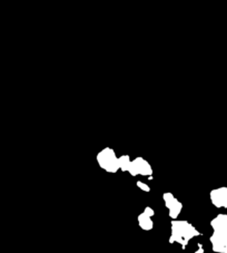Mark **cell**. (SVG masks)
Returning <instances> with one entry per match:
<instances>
[{"mask_svg": "<svg viewBox=\"0 0 227 253\" xmlns=\"http://www.w3.org/2000/svg\"><path fill=\"white\" fill-rule=\"evenodd\" d=\"M210 200L217 207H227V187L213 190L210 192Z\"/></svg>", "mask_w": 227, "mask_h": 253, "instance_id": "5b68a950", "label": "cell"}, {"mask_svg": "<svg viewBox=\"0 0 227 253\" xmlns=\"http://www.w3.org/2000/svg\"><path fill=\"white\" fill-rule=\"evenodd\" d=\"M127 172H129L133 176H136V175H151L153 174V170H151V166L149 165V163L144 159H141V157H137L134 161H130Z\"/></svg>", "mask_w": 227, "mask_h": 253, "instance_id": "3957f363", "label": "cell"}, {"mask_svg": "<svg viewBox=\"0 0 227 253\" xmlns=\"http://www.w3.org/2000/svg\"><path fill=\"white\" fill-rule=\"evenodd\" d=\"M97 162L99 166L109 173H116L119 167V159L116 156L115 152L110 148H105L97 155Z\"/></svg>", "mask_w": 227, "mask_h": 253, "instance_id": "7a4b0ae2", "label": "cell"}, {"mask_svg": "<svg viewBox=\"0 0 227 253\" xmlns=\"http://www.w3.org/2000/svg\"><path fill=\"white\" fill-rule=\"evenodd\" d=\"M163 199H164V202H165L166 207L168 209L169 216H170L173 220H176L177 217H178L179 213H180L181 209H183V204H181L171 193H169V192L164 193Z\"/></svg>", "mask_w": 227, "mask_h": 253, "instance_id": "277c9868", "label": "cell"}, {"mask_svg": "<svg viewBox=\"0 0 227 253\" xmlns=\"http://www.w3.org/2000/svg\"><path fill=\"white\" fill-rule=\"evenodd\" d=\"M195 253H204V250H203V249L200 248V249H199L198 251H197V252H195Z\"/></svg>", "mask_w": 227, "mask_h": 253, "instance_id": "9c48e42d", "label": "cell"}, {"mask_svg": "<svg viewBox=\"0 0 227 253\" xmlns=\"http://www.w3.org/2000/svg\"><path fill=\"white\" fill-rule=\"evenodd\" d=\"M154 215V210L151 207H146L144 212L141 214L138 215V223H139V226H141L143 230L145 231H149L153 229L154 223L153 220H151V216Z\"/></svg>", "mask_w": 227, "mask_h": 253, "instance_id": "8992f818", "label": "cell"}, {"mask_svg": "<svg viewBox=\"0 0 227 253\" xmlns=\"http://www.w3.org/2000/svg\"><path fill=\"white\" fill-rule=\"evenodd\" d=\"M197 235H199V232L187 221L173 220L171 222V234L169 239L171 243L176 242L185 246L190 239L195 238Z\"/></svg>", "mask_w": 227, "mask_h": 253, "instance_id": "6da1fadb", "label": "cell"}, {"mask_svg": "<svg viewBox=\"0 0 227 253\" xmlns=\"http://www.w3.org/2000/svg\"><path fill=\"white\" fill-rule=\"evenodd\" d=\"M129 164H130L129 156L124 155V156H121V157H119V167L121 171L127 172L128 167H129Z\"/></svg>", "mask_w": 227, "mask_h": 253, "instance_id": "52a82bcc", "label": "cell"}, {"mask_svg": "<svg viewBox=\"0 0 227 253\" xmlns=\"http://www.w3.org/2000/svg\"><path fill=\"white\" fill-rule=\"evenodd\" d=\"M137 186L141 190H143L144 192H149L151 191V187L148 186L147 184H145L144 182H137Z\"/></svg>", "mask_w": 227, "mask_h": 253, "instance_id": "ba28073f", "label": "cell"}]
</instances>
